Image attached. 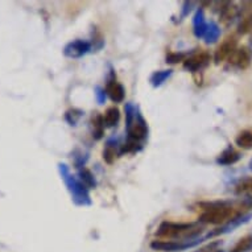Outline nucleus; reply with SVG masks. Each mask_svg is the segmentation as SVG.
Segmentation results:
<instances>
[{
	"instance_id": "9b49d317",
	"label": "nucleus",
	"mask_w": 252,
	"mask_h": 252,
	"mask_svg": "<svg viewBox=\"0 0 252 252\" xmlns=\"http://www.w3.org/2000/svg\"><path fill=\"white\" fill-rule=\"evenodd\" d=\"M240 158H242V153L239 151H236L232 145H228L227 148L219 153L215 162L220 166H230L236 164Z\"/></svg>"
},
{
	"instance_id": "f3484780",
	"label": "nucleus",
	"mask_w": 252,
	"mask_h": 252,
	"mask_svg": "<svg viewBox=\"0 0 252 252\" xmlns=\"http://www.w3.org/2000/svg\"><path fill=\"white\" fill-rule=\"evenodd\" d=\"M235 144L238 148L250 151L252 149V129H243L235 137Z\"/></svg>"
},
{
	"instance_id": "0eeeda50",
	"label": "nucleus",
	"mask_w": 252,
	"mask_h": 252,
	"mask_svg": "<svg viewBox=\"0 0 252 252\" xmlns=\"http://www.w3.org/2000/svg\"><path fill=\"white\" fill-rule=\"evenodd\" d=\"M228 66L238 70H247L252 63V50L248 46H238L236 50L227 60Z\"/></svg>"
},
{
	"instance_id": "1a4fd4ad",
	"label": "nucleus",
	"mask_w": 252,
	"mask_h": 252,
	"mask_svg": "<svg viewBox=\"0 0 252 252\" xmlns=\"http://www.w3.org/2000/svg\"><path fill=\"white\" fill-rule=\"evenodd\" d=\"M93 44L87 40H81L77 38L74 41L67 42L65 48H63V56L69 58H81L83 56H86L87 53H90Z\"/></svg>"
},
{
	"instance_id": "bb28decb",
	"label": "nucleus",
	"mask_w": 252,
	"mask_h": 252,
	"mask_svg": "<svg viewBox=\"0 0 252 252\" xmlns=\"http://www.w3.org/2000/svg\"><path fill=\"white\" fill-rule=\"evenodd\" d=\"M248 168H250V170H251V172H252V158H251V160H250V162H248Z\"/></svg>"
},
{
	"instance_id": "f257e3e1",
	"label": "nucleus",
	"mask_w": 252,
	"mask_h": 252,
	"mask_svg": "<svg viewBox=\"0 0 252 252\" xmlns=\"http://www.w3.org/2000/svg\"><path fill=\"white\" fill-rule=\"evenodd\" d=\"M201 214L198 222L201 224L224 226L234 219L247 214L252 210V201H213V202L199 203Z\"/></svg>"
},
{
	"instance_id": "dca6fc26",
	"label": "nucleus",
	"mask_w": 252,
	"mask_h": 252,
	"mask_svg": "<svg viewBox=\"0 0 252 252\" xmlns=\"http://www.w3.org/2000/svg\"><path fill=\"white\" fill-rule=\"evenodd\" d=\"M120 120V111L119 108L112 106V107H108L106 110L103 115V122H104V127L106 128H114L118 126Z\"/></svg>"
},
{
	"instance_id": "7ed1b4c3",
	"label": "nucleus",
	"mask_w": 252,
	"mask_h": 252,
	"mask_svg": "<svg viewBox=\"0 0 252 252\" xmlns=\"http://www.w3.org/2000/svg\"><path fill=\"white\" fill-rule=\"evenodd\" d=\"M202 232V224L195 222H170L165 220L160 223L156 231V236L161 240H189L198 239Z\"/></svg>"
},
{
	"instance_id": "f03ea898",
	"label": "nucleus",
	"mask_w": 252,
	"mask_h": 252,
	"mask_svg": "<svg viewBox=\"0 0 252 252\" xmlns=\"http://www.w3.org/2000/svg\"><path fill=\"white\" fill-rule=\"evenodd\" d=\"M126 132L127 140L120 147V155L139 152L148 139L149 128L139 107L132 103L126 104Z\"/></svg>"
},
{
	"instance_id": "4468645a",
	"label": "nucleus",
	"mask_w": 252,
	"mask_h": 252,
	"mask_svg": "<svg viewBox=\"0 0 252 252\" xmlns=\"http://www.w3.org/2000/svg\"><path fill=\"white\" fill-rule=\"evenodd\" d=\"M252 32V8H242L239 12L238 33L248 34Z\"/></svg>"
},
{
	"instance_id": "9d476101",
	"label": "nucleus",
	"mask_w": 252,
	"mask_h": 252,
	"mask_svg": "<svg viewBox=\"0 0 252 252\" xmlns=\"http://www.w3.org/2000/svg\"><path fill=\"white\" fill-rule=\"evenodd\" d=\"M106 95L114 102V103H122L126 98V90H124L123 85L116 81V77L112 75V78H110L106 83Z\"/></svg>"
},
{
	"instance_id": "f8f14e48",
	"label": "nucleus",
	"mask_w": 252,
	"mask_h": 252,
	"mask_svg": "<svg viewBox=\"0 0 252 252\" xmlns=\"http://www.w3.org/2000/svg\"><path fill=\"white\" fill-rule=\"evenodd\" d=\"M239 17V9L236 8L234 3H220L219 8V19L226 27L231 25L235 19Z\"/></svg>"
},
{
	"instance_id": "393cba45",
	"label": "nucleus",
	"mask_w": 252,
	"mask_h": 252,
	"mask_svg": "<svg viewBox=\"0 0 252 252\" xmlns=\"http://www.w3.org/2000/svg\"><path fill=\"white\" fill-rule=\"evenodd\" d=\"M186 58L185 53H177V52H170L166 56V63H170V65H173V63H178V62H184V60Z\"/></svg>"
},
{
	"instance_id": "423d86ee",
	"label": "nucleus",
	"mask_w": 252,
	"mask_h": 252,
	"mask_svg": "<svg viewBox=\"0 0 252 252\" xmlns=\"http://www.w3.org/2000/svg\"><path fill=\"white\" fill-rule=\"evenodd\" d=\"M210 53L206 50L199 49L189 54L182 62V66L185 70L190 71V73H199L210 65Z\"/></svg>"
},
{
	"instance_id": "6ab92c4d",
	"label": "nucleus",
	"mask_w": 252,
	"mask_h": 252,
	"mask_svg": "<svg viewBox=\"0 0 252 252\" xmlns=\"http://www.w3.org/2000/svg\"><path fill=\"white\" fill-rule=\"evenodd\" d=\"M172 74H173V70H172V69L155 71V73H152V75L149 77V82H151V85H152L153 87H160L172 77Z\"/></svg>"
},
{
	"instance_id": "5701e85b",
	"label": "nucleus",
	"mask_w": 252,
	"mask_h": 252,
	"mask_svg": "<svg viewBox=\"0 0 252 252\" xmlns=\"http://www.w3.org/2000/svg\"><path fill=\"white\" fill-rule=\"evenodd\" d=\"M252 250V234L240 238L228 252H247Z\"/></svg>"
},
{
	"instance_id": "20e7f679",
	"label": "nucleus",
	"mask_w": 252,
	"mask_h": 252,
	"mask_svg": "<svg viewBox=\"0 0 252 252\" xmlns=\"http://www.w3.org/2000/svg\"><path fill=\"white\" fill-rule=\"evenodd\" d=\"M58 170H60V174H61L62 181L66 185L67 191L70 193L73 202H74L77 206H90L91 203H93V201H91V195L89 188H87L77 176H74V174L71 173L70 168H69L66 164L60 162V164H58Z\"/></svg>"
},
{
	"instance_id": "aec40b11",
	"label": "nucleus",
	"mask_w": 252,
	"mask_h": 252,
	"mask_svg": "<svg viewBox=\"0 0 252 252\" xmlns=\"http://www.w3.org/2000/svg\"><path fill=\"white\" fill-rule=\"evenodd\" d=\"M120 155V149L118 148L116 143H114L112 140H108L106 147L103 149V160L107 164H112L115 162V160L118 158V156Z\"/></svg>"
},
{
	"instance_id": "a211bd4d",
	"label": "nucleus",
	"mask_w": 252,
	"mask_h": 252,
	"mask_svg": "<svg viewBox=\"0 0 252 252\" xmlns=\"http://www.w3.org/2000/svg\"><path fill=\"white\" fill-rule=\"evenodd\" d=\"M91 126H93V136L96 140H99L104 132L103 115H100L99 112H94V115L91 116Z\"/></svg>"
},
{
	"instance_id": "a878e982",
	"label": "nucleus",
	"mask_w": 252,
	"mask_h": 252,
	"mask_svg": "<svg viewBox=\"0 0 252 252\" xmlns=\"http://www.w3.org/2000/svg\"><path fill=\"white\" fill-rule=\"evenodd\" d=\"M96 99H98V102H99V104H102L104 102V99H106V91L102 90V89H96Z\"/></svg>"
},
{
	"instance_id": "39448f33",
	"label": "nucleus",
	"mask_w": 252,
	"mask_h": 252,
	"mask_svg": "<svg viewBox=\"0 0 252 252\" xmlns=\"http://www.w3.org/2000/svg\"><path fill=\"white\" fill-rule=\"evenodd\" d=\"M203 238H198V239L189 240V242H180V240H153L151 243V248L155 251L161 252H181L186 251L189 248H194L195 246H198L201 242H203Z\"/></svg>"
},
{
	"instance_id": "2eb2a0df",
	"label": "nucleus",
	"mask_w": 252,
	"mask_h": 252,
	"mask_svg": "<svg viewBox=\"0 0 252 252\" xmlns=\"http://www.w3.org/2000/svg\"><path fill=\"white\" fill-rule=\"evenodd\" d=\"M234 191L238 197H242L240 199L252 201V177L242 178L235 185Z\"/></svg>"
},
{
	"instance_id": "b1692460",
	"label": "nucleus",
	"mask_w": 252,
	"mask_h": 252,
	"mask_svg": "<svg viewBox=\"0 0 252 252\" xmlns=\"http://www.w3.org/2000/svg\"><path fill=\"white\" fill-rule=\"evenodd\" d=\"M82 116V111L81 110H77V108H70L67 110L66 114H65V119L70 126H75V123L81 119Z\"/></svg>"
},
{
	"instance_id": "6e6552de",
	"label": "nucleus",
	"mask_w": 252,
	"mask_h": 252,
	"mask_svg": "<svg viewBox=\"0 0 252 252\" xmlns=\"http://www.w3.org/2000/svg\"><path fill=\"white\" fill-rule=\"evenodd\" d=\"M236 48H238V40H236L235 36H232V34L227 36L223 41L220 42V45L215 49L213 60L217 65L227 61L228 58L231 57V54L236 50Z\"/></svg>"
},
{
	"instance_id": "4be33fe9",
	"label": "nucleus",
	"mask_w": 252,
	"mask_h": 252,
	"mask_svg": "<svg viewBox=\"0 0 252 252\" xmlns=\"http://www.w3.org/2000/svg\"><path fill=\"white\" fill-rule=\"evenodd\" d=\"M78 176L79 180L89 188V189H94L96 186V181L94 174L91 173L90 169H87L86 166H79L78 168Z\"/></svg>"
},
{
	"instance_id": "ddd939ff",
	"label": "nucleus",
	"mask_w": 252,
	"mask_h": 252,
	"mask_svg": "<svg viewBox=\"0 0 252 252\" xmlns=\"http://www.w3.org/2000/svg\"><path fill=\"white\" fill-rule=\"evenodd\" d=\"M209 23L210 21L206 20L205 12L202 8H199L195 11L194 17H193V33L197 38H203L205 33H206L207 28H209Z\"/></svg>"
},
{
	"instance_id": "412c9836",
	"label": "nucleus",
	"mask_w": 252,
	"mask_h": 252,
	"mask_svg": "<svg viewBox=\"0 0 252 252\" xmlns=\"http://www.w3.org/2000/svg\"><path fill=\"white\" fill-rule=\"evenodd\" d=\"M220 37V27H219L215 21H210L209 23V28H207L206 33L203 36V41L206 44H214Z\"/></svg>"
}]
</instances>
